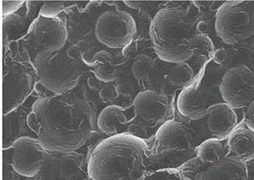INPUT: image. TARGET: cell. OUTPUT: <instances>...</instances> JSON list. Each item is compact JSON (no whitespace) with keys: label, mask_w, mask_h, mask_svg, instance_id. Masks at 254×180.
I'll return each mask as SVG.
<instances>
[{"label":"cell","mask_w":254,"mask_h":180,"mask_svg":"<svg viewBox=\"0 0 254 180\" xmlns=\"http://www.w3.org/2000/svg\"><path fill=\"white\" fill-rule=\"evenodd\" d=\"M27 122L44 151L67 154L87 143L93 130L94 113L78 93L51 94L34 102Z\"/></svg>","instance_id":"cell-1"},{"label":"cell","mask_w":254,"mask_h":180,"mask_svg":"<svg viewBox=\"0 0 254 180\" xmlns=\"http://www.w3.org/2000/svg\"><path fill=\"white\" fill-rule=\"evenodd\" d=\"M146 141L128 132L107 137L91 151L88 159L90 180H142L148 174Z\"/></svg>","instance_id":"cell-2"},{"label":"cell","mask_w":254,"mask_h":180,"mask_svg":"<svg viewBox=\"0 0 254 180\" xmlns=\"http://www.w3.org/2000/svg\"><path fill=\"white\" fill-rule=\"evenodd\" d=\"M158 58L171 64L185 63L195 54V20L189 10L166 6L154 15L149 28Z\"/></svg>","instance_id":"cell-3"},{"label":"cell","mask_w":254,"mask_h":180,"mask_svg":"<svg viewBox=\"0 0 254 180\" xmlns=\"http://www.w3.org/2000/svg\"><path fill=\"white\" fill-rule=\"evenodd\" d=\"M145 160L148 173L177 170L196 157L200 145L199 132L190 120L171 119L163 123L149 141Z\"/></svg>","instance_id":"cell-4"},{"label":"cell","mask_w":254,"mask_h":180,"mask_svg":"<svg viewBox=\"0 0 254 180\" xmlns=\"http://www.w3.org/2000/svg\"><path fill=\"white\" fill-rule=\"evenodd\" d=\"M38 76L18 41L3 53V116L21 107L34 94Z\"/></svg>","instance_id":"cell-5"},{"label":"cell","mask_w":254,"mask_h":180,"mask_svg":"<svg viewBox=\"0 0 254 180\" xmlns=\"http://www.w3.org/2000/svg\"><path fill=\"white\" fill-rule=\"evenodd\" d=\"M38 82L55 96L71 92L87 71V67L69 48L42 54L33 60Z\"/></svg>","instance_id":"cell-6"},{"label":"cell","mask_w":254,"mask_h":180,"mask_svg":"<svg viewBox=\"0 0 254 180\" xmlns=\"http://www.w3.org/2000/svg\"><path fill=\"white\" fill-rule=\"evenodd\" d=\"M134 118L128 128V133L149 141L159 128L172 119V104L166 95L147 89L139 92L132 103Z\"/></svg>","instance_id":"cell-7"},{"label":"cell","mask_w":254,"mask_h":180,"mask_svg":"<svg viewBox=\"0 0 254 180\" xmlns=\"http://www.w3.org/2000/svg\"><path fill=\"white\" fill-rule=\"evenodd\" d=\"M67 39V24L63 16L47 18L39 15L30 26L27 34L20 42L33 62L39 55L64 49Z\"/></svg>","instance_id":"cell-8"},{"label":"cell","mask_w":254,"mask_h":180,"mask_svg":"<svg viewBox=\"0 0 254 180\" xmlns=\"http://www.w3.org/2000/svg\"><path fill=\"white\" fill-rule=\"evenodd\" d=\"M215 31L228 44H237L254 34V4L250 1H228L217 10Z\"/></svg>","instance_id":"cell-9"},{"label":"cell","mask_w":254,"mask_h":180,"mask_svg":"<svg viewBox=\"0 0 254 180\" xmlns=\"http://www.w3.org/2000/svg\"><path fill=\"white\" fill-rule=\"evenodd\" d=\"M177 170L189 180H248L245 162L230 155L214 163H205L195 157Z\"/></svg>","instance_id":"cell-10"},{"label":"cell","mask_w":254,"mask_h":180,"mask_svg":"<svg viewBox=\"0 0 254 180\" xmlns=\"http://www.w3.org/2000/svg\"><path fill=\"white\" fill-rule=\"evenodd\" d=\"M95 33L100 43L111 48H122L132 43L135 23L127 12L108 11L98 17Z\"/></svg>","instance_id":"cell-11"},{"label":"cell","mask_w":254,"mask_h":180,"mask_svg":"<svg viewBox=\"0 0 254 180\" xmlns=\"http://www.w3.org/2000/svg\"><path fill=\"white\" fill-rule=\"evenodd\" d=\"M223 99L233 108L249 106L254 98V73L246 65L230 68L220 84Z\"/></svg>","instance_id":"cell-12"},{"label":"cell","mask_w":254,"mask_h":180,"mask_svg":"<svg viewBox=\"0 0 254 180\" xmlns=\"http://www.w3.org/2000/svg\"><path fill=\"white\" fill-rule=\"evenodd\" d=\"M11 149H13L12 168L18 175L31 179L39 173L44 165L45 151L37 138L21 137Z\"/></svg>","instance_id":"cell-13"},{"label":"cell","mask_w":254,"mask_h":180,"mask_svg":"<svg viewBox=\"0 0 254 180\" xmlns=\"http://www.w3.org/2000/svg\"><path fill=\"white\" fill-rule=\"evenodd\" d=\"M44 4V2L26 1L16 13L2 17L3 53L13 43L25 37L33 22L39 16L40 10Z\"/></svg>","instance_id":"cell-14"},{"label":"cell","mask_w":254,"mask_h":180,"mask_svg":"<svg viewBox=\"0 0 254 180\" xmlns=\"http://www.w3.org/2000/svg\"><path fill=\"white\" fill-rule=\"evenodd\" d=\"M38 98V96L33 94L21 107L3 116V151L10 150L14 142L21 137L37 138L34 131L30 129L27 118L32 111L33 105Z\"/></svg>","instance_id":"cell-15"},{"label":"cell","mask_w":254,"mask_h":180,"mask_svg":"<svg viewBox=\"0 0 254 180\" xmlns=\"http://www.w3.org/2000/svg\"><path fill=\"white\" fill-rule=\"evenodd\" d=\"M210 107L207 94L200 77H196L190 86L183 88L177 98V109L190 121H197L207 116Z\"/></svg>","instance_id":"cell-16"},{"label":"cell","mask_w":254,"mask_h":180,"mask_svg":"<svg viewBox=\"0 0 254 180\" xmlns=\"http://www.w3.org/2000/svg\"><path fill=\"white\" fill-rule=\"evenodd\" d=\"M134 118L132 107L124 108L111 105L103 108L98 115V129L108 137L128 132L130 123Z\"/></svg>","instance_id":"cell-17"},{"label":"cell","mask_w":254,"mask_h":180,"mask_svg":"<svg viewBox=\"0 0 254 180\" xmlns=\"http://www.w3.org/2000/svg\"><path fill=\"white\" fill-rule=\"evenodd\" d=\"M206 117L208 130L217 138L229 137L237 124L235 110L226 103L210 106Z\"/></svg>","instance_id":"cell-18"},{"label":"cell","mask_w":254,"mask_h":180,"mask_svg":"<svg viewBox=\"0 0 254 180\" xmlns=\"http://www.w3.org/2000/svg\"><path fill=\"white\" fill-rule=\"evenodd\" d=\"M227 146L230 156L244 162L254 160V127L245 120L230 134Z\"/></svg>","instance_id":"cell-19"},{"label":"cell","mask_w":254,"mask_h":180,"mask_svg":"<svg viewBox=\"0 0 254 180\" xmlns=\"http://www.w3.org/2000/svg\"><path fill=\"white\" fill-rule=\"evenodd\" d=\"M215 48L210 38L204 34H197L195 37V54L193 56L192 64L196 68V75L205 70V65L214 57ZM192 64H190L192 66Z\"/></svg>","instance_id":"cell-20"},{"label":"cell","mask_w":254,"mask_h":180,"mask_svg":"<svg viewBox=\"0 0 254 180\" xmlns=\"http://www.w3.org/2000/svg\"><path fill=\"white\" fill-rule=\"evenodd\" d=\"M196 157L205 163L217 162L226 157L225 145L216 138L205 140L197 148Z\"/></svg>","instance_id":"cell-21"},{"label":"cell","mask_w":254,"mask_h":180,"mask_svg":"<svg viewBox=\"0 0 254 180\" xmlns=\"http://www.w3.org/2000/svg\"><path fill=\"white\" fill-rule=\"evenodd\" d=\"M196 73L190 64H175L170 72V80L172 85L179 88H185L194 82Z\"/></svg>","instance_id":"cell-22"},{"label":"cell","mask_w":254,"mask_h":180,"mask_svg":"<svg viewBox=\"0 0 254 180\" xmlns=\"http://www.w3.org/2000/svg\"><path fill=\"white\" fill-rule=\"evenodd\" d=\"M74 4V2H44L40 10V15L47 18H54L59 16L63 11Z\"/></svg>","instance_id":"cell-23"},{"label":"cell","mask_w":254,"mask_h":180,"mask_svg":"<svg viewBox=\"0 0 254 180\" xmlns=\"http://www.w3.org/2000/svg\"><path fill=\"white\" fill-rule=\"evenodd\" d=\"M142 180H189L178 170H161L148 173Z\"/></svg>","instance_id":"cell-24"},{"label":"cell","mask_w":254,"mask_h":180,"mask_svg":"<svg viewBox=\"0 0 254 180\" xmlns=\"http://www.w3.org/2000/svg\"><path fill=\"white\" fill-rule=\"evenodd\" d=\"M26 1H2V17L13 15L25 5Z\"/></svg>","instance_id":"cell-25"},{"label":"cell","mask_w":254,"mask_h":180,"mask_svg":"<svg viewBox=\"0 0 254 180\" xmlns=\"http://www.w3.org/2000/svg\"><path fill=\"white\" fill-rule=\"evenodd\" d=\"M227 58V53L225 52L224 48H219V49L215 50V54L213 60H215V63L222 64Z\"/></svg>","instance_id":"cell-26"},{"label":"cell","mask_w":254,"mask_h":180,"mask_svg":"<svg viewBox=\"0 0 254 180\" xmlns=\"http://www.w3.org/2000/svg\"><path fill=\"white\" fill-rule=\"evenodd\" d=\"M245 121H247L251 125L254 127V100L250 103L249 106L247 107Z\"/></svg>","instance_id":"cell-27"}]
</instances>
